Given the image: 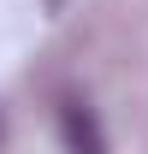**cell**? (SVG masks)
I'll list each match as a JSON object with an SVG mask.
<instances>
[{
    "label": "cell",
    "mask_w": 148,
    "mask_h": 154,
    "mask_svg": "<svg viewBox=\"0 0 148 154\" xmlns=\"http://www.w3.org/2000/svg\"><path fill=\"white\" fill-rule=\"evenodd\" d=\"M59 142H65V154H113L89 101H65L59 107Z\"/></svg>",
    "instance_id": "1"
},
{
    "label": "cell",
    "mask_w": 148,
    "mask_h": 154,
    "mask_svg": "<svg viewBox=\"0 0 148 154\" xmlns=\"http://www.w3.org/2000/svg\"><path fill=\"white\" fill-rule=\"evenodd\" d=\"M0 142H6V119H0Z\"/></svg>",
    "instance_id": "2"
},
{
    "label": "cell",
    "mask_w": 148,
    "mask_h": 154,
    "mask_svg": "<svg viewBox=\"0 0 148 154\" xmlns=\"http://www.w3.org/2000/svg\"><path fill=\"white\" fill-rule=\"evenodd\" d=\"M54 6H59V0H54Z\"/></svg>",
    "instance_id": "3"
}]
</instances>
